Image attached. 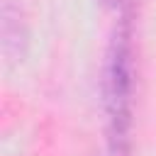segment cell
Returning <instances> with one entry per match:
<instances>
[{"instance_id": "6da1fadb", "label": "cell", "mask_w": 156, "mask_h": 156, "mask_svg": "<svg viewBox=\"0 0 156 156\" xmlns=\"http://www.w3.org/2000/svg\"><path fill=\"white\" fill-rule=\"evenodd\" d=\"M105 132L107 156H129L132 151V117H134V46L132 24L124 15L107 44L105 54Z\"/></svg>"}, {"instance_id": "7a4b0ae2", "label": "cell", "mask_w": 156, "mask_h": 156, "mask_svg": "<svg viewBox=\"0 0 156 156\" xmlns=\"http://www.w3.org/2000/svg\"><path fill=\"white\" fill-rule=\"evenodd\" d=\"M24 44V27L20 22V12L12 7V2H5L2 7V51L7 58H15L20 46Z\"/></svg>"}, {"instance_id": "3957f363", "label": "cell", "mask_w": 156, "mask_h": 156, "mask_svg": "<svg viewBox=\"0 0 156 156\" xmlns=\"http://www.w3.org/2000/svg\"><path fill=\"white\" fill-rule=\"evenodd\" d=\"M98 2H102V5H107V7H122L127 0H98Z\"/></svg>"}]
</instances>
